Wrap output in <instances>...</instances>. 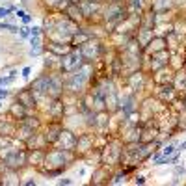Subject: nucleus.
<instances>
[{
    "mask_svg": "<svg viewBox=\"0 0 186 186\" xmlns=\"http://www.w3.org/2000/svg\"><path fill=\"white\" fill-rule=\"evenodd\" d=\"M28 34H30V30H28V28H21V35H22V37H26Z\"/></svg>",
    "mask_w": 186,
    "mask_h": 186,
    "instance_id": "5",
    "label": "nucleus"
},
{
    "mask_svg": "<svg viewBox=\"0 0 186 186\" xmlns=\"http://www.w3.org/2000/svg\"><path fill=\"white\" fill-rule=\"evenodd\" d=\"M9 11H11V7H0V19H2V17H6V15L9 13Z\"/></svg>",
    "mask_w": 186,
    "mask_h": 186,
    "instance_id": "4",
    "label": "nucleus"
},
{
    "mask_svg": "<svg viewBox=\"0 0 186 186\" xmlns=\"http://www.w3.org/2000/svg\"><path fill=\"white\" fill-rule=\"evenodd\" d=\"M17 15H19V17H22V19H24V22H30V15H28V13H24L22 9H19V11H17Z\"/></svg>",
    "mask_w": 186,
    "mask_h": 186,
    "instance_id": "1",
    "label": "nucleus"
},
{
    "mask_svg": "<svg viewBox=\"0 0 186 186\" xmlns=\"http://www.w3.org/2000/svg\"><path fill=\"white\" fill-rule=\"evenodd\" d=\"M173 153V147H168V149H164V155H171Z\"/></svg>",
    "mask_w": 186,
    "mask_h": 186,
    "instance_id": "8",
    "label": "nucleus"
},
{
    "mask_svg": "<svg viewBox=\"0 0 186 186\" xmlns=\"http://www.w3.org/2000/svg\"><path fill=\"white\" fill-rule=\"evenodd\" d=\"M13 78H15V73L9 74V76H6V78H0V86H2V84H7V82H11Z\"/></svg>",
    "mask_w": 186,
    "mask_h": 186,
    "instance_id": "3",
    "label": "nucleus"
},
{
    "mask_svg": "<svg viewBox=\"0 0 186 186\" xmlns=\"http://www.w3.org/2000/svg\"><path fill=\"white\" fill-rule=\"evenodd\" d=\"M0 30H9V32H17L19 28H15V26H11V24H0Z\"/></svg>",
    "mask_w": 186,
    "mask_h": 186,
    "instance_id": "2",
    "label": "nucleus"
},
{
    "mask_svg": "<svg viewBox=\"0 0 186 186\" xmlns=\"http://www.w3.org/2000/svg\"><path fill=\"white\" fill-rule=\"evenodd\" d=\"M30 34H32V37H34V35H39V28H32Z\"/></svg>",
    "mask_w": 186,
    "mask_h": 186,
    "instance_id": "6",
    "label": "nucleus"
},
{
    "mask_svg": "<svg viewBox=\"0 0 186 186\" xmlns=\"http://www.w3.org/2000/svg\"><path fill=\"white\" fill-rule=\"evenodd\" d=\"M6 95H7L6 89H0V97H6Z\"/></svg>",
    "mask_w": 186,
    "mask_h": 186,
    "instance_id": "9",
    "label": "nucleus"
},
{
    "mask_svg": "<svg viewBox=\"0 0 186 186\" xmlns=\"http://www.w3.org/2000/svg\"><path fill=\"white\" fill-rule=\"evenodd\" d=\"M30 74V67H24V69H22V76H28Z\"/></svg>",
    "mask_w": 186,
    "mask_h": 186,
    "instance_id": "7",
    "label": "nucleus"
}]
</instances>
